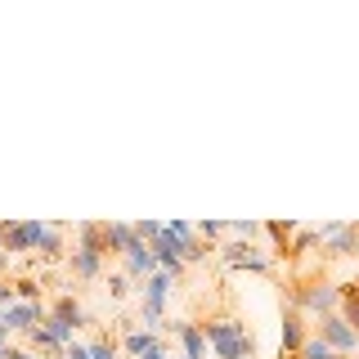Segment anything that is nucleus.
I'll return each mask as SVG.
<instances>
[{
    "label": "nucleus",
    "instance_id": "nucleus-1",
    "mask_svg": "<svg viewBox=\"0 0 359 359\" xmlns=\"http://www.w3.org/2000/svg\"><path fill=\"white\" fill-rule=\"evenodd\" d=\"M202 337H207V351L216 359H247L252 355V337H247V328L238 319H207Z\"/></svg>",
    "mask_w": 359,
    "mask_h": 359
},
{
    "label": "nucleus",
    "instance_id": "nucleus-2",
    "mask_svg": "<svg viewBox=\"0 0 359 359\" xmlns=\"http://www.w3.org/2000/svg\"><path fill=\"white\" fill-rule=\"evenodd\" d=\"M292 306H297L301 314L323 319V314H337V306H341V287H332V283H301V287H292Z\"/></svg>",
    "mask_w": 359,
    "mask_h": 359
},
{
    "label": "nucleus",
    "instance_id": "nucleus-3",
    "mask_svg": "<svg viewBox=\"0 0 359 359\" xmlns=\"http://www.w3.org/2000/svg\"><path fill=\"white\" fill-rule=\"evenodd\" d=\"M314 328H319V332H314V337H319V341L328 346L332 355H341V359H346V355H351L355 346H359V337H355V328H351V323L341 319V314H323V319L314 323Z\"/></svg>",
    "mask_w": 359,
    "mask_h": 359
},
{
    "label": "nucleus",
    "instance_id": "nucleus-4",
    "mask_svg": "<svg viewBox=\"0 0 359 359\" xmlns=\"http://www.w3.org/2000/svg\"><path fill=\"white\" fill-rule=\"evenodd\" d=\"M45 310L41 301H14L9 310H0V328L5 332H32V328H41V319H45Z\"/></svg>",
    "mask_w": 359,
    "mask_h": 359
},
{
    "label": "nucleus",
    "instance_id": "nucleus-5",
    "mask_svg": "<svg viewBox=\"0 0 359 359\" xmlns=\"http://www.w3.org/2000/svg\"><path fill=\"white\" fill-rule=\"evenodd\" d=\"M220 261L229 265V269H256V274H269V269H274V261H269V256H261L252 243H229V247L220 252Z\"/></svg>",
    "mask_w": 359,
    "mask_h": 359
},
{
    "label": "nucleus",
    "instance_id": "nucleus-6",
    "mask_svg": "<svg viewBox=\"0 0 359 359\" xmlns=\"http://www.w3.org/2000/svg\"><path fill=\"white\" fill-rule=\"evenodd\" d=\"M166 233H171L175 247H180V261H202V256H207V247L198 243V233H194V224H189V220H171V224H166Z\"/></svg>",
    "mask_w": 359,
    "mask_h": 359
},
{
    "label": "nucleus",
    "instance_id": "nucleus-7",
    "mask_svg": "<svg viewBox=\"0 0 359 359\" xmlns=\"http://www.w3.org/2000/svg\"><path fill=\"white\" fill-rule=\"evenodd\" d=\"M301 346H306V314H301L297 306H287V310H283V359H287V355L297 359Z\"/></svg>",
    "mask_w": 359,
    "mask_h": 359
},
{
    "label": "nucleus",
    "instance_id": "nucleus-8",
    "mask_svg": "<svg viewBox=\"0 0 359 359\" xmlns=\"http://www.w3.org/2000/svg\"><path fill=\"white\" fill-rule=\"evenodd\" d=\"M5 252H36V220H5Z\"/></svg>",
    "mask_w": 359,
    "mask_h": 359
},
{
    "label": "nucleus",
    "instance_id": "nucleus-9",
    "mask_svg": "<svg viewBox=\"0 0 359 359\" xmlns=\"http://www.w3.org/2000/svg\"><path fill=\"white\" fill-rule=\"evenodd\" d=\"M126 274H130V278H149V274H157V256H153L149 243L135 238V243L126 247Z\"/></svg>",
    "mask_w": 359,
    "mask_h": 359
},
{
    "label": "nucleus",
    "instance_id": "nucleus-10",
    "mask_svg": "<svg viewBox=\"0 0 359 359\" xmlns=\"http://www.w3.org/2000/svg\"><path fill=\"white\" fill-rule=\"evenodd\" d=\"M36 252L45 256V261L63 256V224H45V220H36Z\"/></svg>",
    "mask_w": 359,
    "mask_h": 359
},
{
    "label": "nucleus",
    "instance_id": "nucleus-11",
    "mask_svg": "<svg viewBox=\"0 0 359 359\" xmlns=\"http://www.w3.org/2000/svg\"><path fill=\"white\" fill-rule=\"evenodd\" d=\"M171 328L180 332V346H184V359H207V337H202L198 323H171Z\"/></svg>",
    "mask_w": 359,
    "mask_h": 359
},
{
    "label": "nucleus",
    "instance_id": "nucleus-12",
    "mask_svg": "<svg viewBox=\"0 0 359 359\" xmlns=\"http://www.w3.org/2000/svg\"><path fill=\"white\" fill-rule=\"evenodd\" d=\"M121 346H126V355H130V359H140V355H149V351H157V346H162V332H149V328H126Z\"/></svg>",
    "mask_w": 359,
    "mask_h": 359
},
{
    "label": "nucleus",
    "instance_id": "nucleus-13",
    "mask_svg": "<svg viewBox=\"0 0 359 359\" xmlns=\"http://www.w3.org/2000/svg\"><path fill=\"white\" fill-rule=\"evenodd\" d=\"M99 269H104V252H95V247H76L72 252V274L76 278H99Z\"/></svg>",
    "mask_w": 359,
    "mask_h": 359
},
{
    "label": "nucleus",
    "instance_id": "nucleus-14",
    "mask_svg": "<svg viewBox=\"0 0 359 359\" xmlns=\"http://www.w3.org/2000/svg\"><path fill=\"white\" fill-rule=\"evenodd\" d=\"M130 243H135V224H121V220L104 224V252H121V256H126Z\"/></svg>",
    "mask_w": 359,
    "mask_h": 359
},
{
    "label": "nucleus",
    "instance_id": "nucleus-15",
    "mask_svg": "<svg viewBox=\"0 0 359 359\" xmlns=\"http://www.w3.org/2000/svg\"><path fill=\"white\" fill-rule=\"evenodd\" d=\"M50 314H54V319H63L72 332L81 328V323H90V319H86V310H81V301H76V297H59V301L50 306Z\"/></svg>",
    "mask_w": 359,
    "mask_h": 359
},
{
    "label": "nucleus",
    "instance_id": "nucleus-16",
    "mask_svg": "<svg viewBox=\"0 0 359 359\" xmlns=\"http://www.w3.org/2000/svg\"><path fill=\"white\" fill-rule=\"evenodd\" d=\"M297 359H341V355H332L328 346L319 341V337H306V346L297 351Z\"/></svg>",
    "mask_w": 359,
    "mask_h": 359
},
{
    "label": "nucleus",
    "instance_id": "nucleus-17",
    "mask_svg": "<svg viewBox=\"0 0 359 359\" xmlns=\"http://www.w3.org/2000/svg\"><path fill=\"white\" fill-rule=\"evenodd\" d=\"M337 310H341V319L351 323V328H355V337H359V297H351V292L341 287V306H337Z\"/></svg>",
    "mask_w": 359,
    "mask_h": 359
},
{
    "label": "nucleus",
    "instance_id": "nucleus-18",
    "mask_svg": "<svg viewBox=\"0 0 359 359\" xmlns=\"http://www.w3.org/2000/svg\"><path fill=\"white\" fill-rule=\"evenodd\" d=\"M86 351H90V359H117V341H108V337H95Z\"/></svg>",
    "mask_w": 359,
    "mask_h": 359
},
{
    "label": "nucleus",
    "instance_id": "nucleus-19",
    "mask_svg": "<svg viewBox=\"0 0 359 359\" xmlns=\"http://www.w3.org/2000/svg\"><path fill=\"white\" fill-rule=\"evenodd\" d=\"M194 233H202V238H220V233H229V224L224 220H202V224H194Z\"/></svg>",
    "mask_w": 359,
    "mask_h": 359
},
{
    "label": "nucleus",
    "instance_id": "nucleus-20",
    "mask_svg": "<svg viewBox=\"0 0 359 359\" xmlns=\"http://www.w3.org/2000/svg\"><path fill=\"white\" fill-rule=\"evenodd\" d=\"M229 233H238V238H252V243H256L261 224H256V220H238V224H229Z\"/></svg>",
    "mask_w": 359,
    "mask_h": 359
},
{
    "label": "nucleus",
    "instance_id": "nucleus-21",
    "mask_svg": "<svg viewBox=\"0 0 359 359\" xmlns=\"http://www.w3.org/2000/svg\"><path fill=\"white\" fill-rule=\"evenodd\" d=\"M27 341L36 346V351H59V346L50 341V332H45V328H32V332H27Z\"/></svg>",
    "mask_w": 359,
    "mask_h": 359
},
{
    "label": "nucleus",
    "instance_id": "nucleus-22",
    "mask_svg": "<svg viewBox=\"0 0 359 359\" xmlns=\"http://www.w3.org/2000/svg\"><path fill=\"white\" fill-rule=\"evenodd\" d=\"M108 292H112V297H117V301L126 297V274H112V278H108Z\"/></svg>",
    "mask_w": 359,
    "mask_h": 359
},
{
    "label": "nucleus",
    "instance_id": "nucleus-23",
    "mask_svg": "<svg viewBox=\"0 0 359 359\" xmlns=\"http://www.w3.org/2000/svg\"><path fill=\"white\" fill-rule=\"evenodd\" d=\"M14 306V283H0V310Z\"/></svg>",
    "mask_w": 359,
    "mask_h": 359
},
{
    "label": "nucleus",
    "instance_id": "nucleus-24",
    "mask_svg": "<svg viewBox=\"0 0 359 359\" xmlns=\"http://www.w3.org/2000/svg\"><path fill=\"white\" fill-rule=\"evenodd\" d=\"M63 359H90V351H86V346H76V341H72V346H63Z\"/></svg>",
    "mask_w": 359,
    "mask_h": 359
},
{
    "label": "nucleus",
    "instance_id": "nucleus-25",
    "mask_svg": "<svg viewBox=\"0 0 359 359\" xmlns=\"http://www.w3.org/2000/svg\"><path fill=\"white\" fill-rule=\"evenodd\" d=\"M0 269H5V220H0Z\"/></svg>",
    "mask_w": 359,
    "mask_h": 359
},
{
    "label": "nucleus",
    "instance_id": "nucleus-26",
    "mask_svg": "<svg viewBox=\"0 0 359 359\" xmlns=\"http://www.w3.org/2000/svg\"><path fill=\"white\" fill-rule=\"evenodd\" d=\"M140 359H166V351H162V346H157V351H149V355H140Z\"/></svg>",
    "mask_w": 359,
    "mask_h": 359
},
{
    "label": "nucleus",
    "instance_id": "nucleus-27",
    "mask_svg": "<svg viewBox=\"0 0 359 359\" xmlns=\"http://www.w3.org/2000/svg\"><path fill=\"white\" fill-rule=\"evenodd\" d=\"M180 359H184V355H180Z\"/></svg>",
    "mask_w": 359,
    "mask_h": 359
}]
</instances>
